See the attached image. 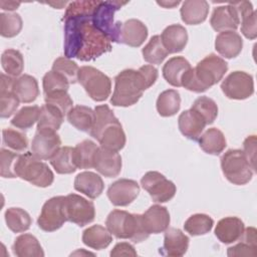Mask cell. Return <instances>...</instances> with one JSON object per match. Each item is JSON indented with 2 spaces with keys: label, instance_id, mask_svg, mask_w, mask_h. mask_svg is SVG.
Returning <instances> with one entry per match:
<instances>
[{
  "label": "cell",
  "instance_id": "obj_14",
  "mask_svg": "<svg viewBox=\"0 0 257 257\" xmlns=\"http://www.w3.org/2000/svg\"><path fill=\"white\" fill-rule=\"evenodd\" d=\"M61 140L56 131L37 128L31 144V153L40 160H50L58 151Z\"/></svg>",
  "mask_w": 257,
  "mask_h": 257
},
{
  "label": "cell",
  "instance_id": "obj_13",
  "mask_svg": "<svg viewBox=\"0 0 257 257\" xmlns=\"http://www.w3.org/2000/svg\"><path fill=\"white\" fill-rule=\"evenodd\" d=\"M148 37L147 26L138 19L115 22L114 42L123 43L131 47L141 46Z\"/></svg>",
  "mask_w": 257,
  "mask_h": 257
},
{
  "label": "cell",
  "instance_id": "obj_33",
  "mask_svg": "<svg viewBox=\"0 0 257 257\" xmlns=\"http://www.w3.org/2000/svg\"><path fill=\"white\" fill-rule=\"evenodd\" d=\"M239 240L242 241L237 245L228 248V256H257V237L256 229L254 227L244 229L243 235Z\"/></svg>",
  "mask_w": 257,
  "mask_h": 257
},
{
  "label": "cell",
  "instance_id": "obj_3",
  "mask_svg": "<svg viewBox=\"0 0 257 257\" xmlns=\"http://www.w3.org/2000/svg\"><path fill=\"white\" fill-rule=\"evenodd\" d=\"M227 70L228 63L220 56L211 53L183 75L182 86L194 92H204L222 80Z\"/></svg>",
  "mask_w": 257,
  "mask_h": 257
},
{
  "label": "cell",
  "instance_id": "obj_28",
  "mask_svg": "<svg viewBox=\"0 0 257 257\" xmlns=\"http://www.w3.org/2000/svg\"><path fill=\"white\" fill-rule=\"evenodd\" d=\"M191 68L190 62L183 56L170 58L163 66V76L173 86H182L183 75Z\"/></svg>",
  "mask_w": 257,
  "mask_h": 257
},
{
  "label": "cell",
  "instance_id": "obj_36",
  "mask_svg": "<svg viewBox=\"0 0 257 257\" xmlns=\"http://www.w3.org/2000/svg\"><path fill=\"white\" fill-rule=\"evenodd\" d=\"M98 147L90 140H84L74 147V161L77 169L93 168L94 157Z\"/></svg>",
  "mask_w": 257,
  "mask_h": 257
},
{
  "label": "cell",
  "instance_id": "obj_9",
  "mask_svg": "<svg viewBox=\"0 0 257 257\" xmlns=\"http://www.w3.org/2000/svg\"><path fill=\"white\" fill-rule=\"evenodd\" d=\"M66 221L65 197L56 196L47 200L42 206L37 225L45 232H53L61 228Z\"/></svg>",
  "mask_w": 257,
  "mask_h": 257
},
{
  "label": "cell",
  "instance_id": "obj_24",
  "mask_svg": "<svg viewBox=\"0 0 257 257\" xmlns=\"http://www.w3.org/2000/svg\"><path fill=\"white\" fill-rule=\"evenodd\" d=\"M161 39L168 53H177L181 52L187 45L188 33L184 26L172 24L164 29Z\"/></svg>",
  "mask_w": 257,
  "mask_h": 257
},
{
  "label": "cell",
  "instance_id": "obj_38",
  "mask_svg": "<svg viewBox=\"0 0 257 257\" xmlns=\"http://www.w3.org/2000/svg\"><path fill=\"white\" fill-rule=\"evenodd\" d=\"M64 114L55 106L45 103L40 107L37 128H48L57 131L64 119Z\"/></svg>",
  "mask_w": 257,
  "mask_h": 257
},
{
  "label": "cell",
  "instance_id": "obj_52",
  "mask_svg": "<svg viewBox=\"0 0 257 257\" xmlns=\"http://www.w3.org/2000/svg\"><path fill=\"white\" fill-rule=\"evenodd\" d=\"M138 253L135 249V247L126 242H120L117 243L113 249L110 251V256L116 257V256H137Z\"/></svg>",
  "mask_w": 257,
  "mask_h": 257
},
{
  "label": "cell",
  "instance_id": "obj_19",
  "mask_svg": "<svg viewBox=\"0 0 257 257\" xmlns=\"http://www.w3.org/2000/svg\"><path fill=\"white\" fill-rule=\"evenodd\" d=\"M165 232L164 245L160 248V253L171 257L183 256L189 247V237L177 228H168Z\"/></svg>",
  "mask_w": 257,
  "mask_h": 257
},
{
  "label": "cell",
  "instance_id": "obj_17",
  "mask_svg": "<svg viewBox=\"0 0 257 257\" xmlns=\"http://www.w3.org/2000/svg\"><path fill=\"white\" fill-rule=\"evenodd\" d=\"M210 24L214 30L219 32L235 31L240 24V18L236 7L231 3L216 7L212 13Z\"/></svg>",
  "mask_w": 257,
  "mask_h": 257
},
{
  "label": "cell",
  "instance_id": "obj_21",
  "mask_svg": "<svg viewBox=\"0 0 257 257\" xmlns=\"http://www.w3.org/2000/svg\"><path fill=\"white\" fill-rule=\"evenodd\" d=\"M244 229V223L238 217H225L217 223L215 235L222 243L231 244L241 238Z\"/></svg>",
  "mask_w": 257,
  "mask_h": 257
},
{
  "label": "cell",
  "instance_id": "obj_37",
  "mask_svg": "<svg viewBox=\"0 0 257 257\" xmlns=\"http://www.w3.org/2000/svg\"><path fill=\"white\" fill-rule=\"evenodd\" d=\"M181 106L180 93L175 89H167L160 93L157 99V110L161 116H173Z\"/></svg>",
  "mask_w": 257,
  "mask_h": 257
},
{
  "label": "cell",
  "instance_id": "obj_12",
  "mask_svg": "<svg viewBox=\"0 0 257 257\" xmlns=\"http://www.w3.org/2000/svg\"><path fill=\"white\" fill-rule=\"evenodd\" d=\"M65 210L67 221L72 222L79 227L91 223L95 217L93 203L76 194L65 196Z\"/></svg>",
  "mask_w": 257,
  "mask_h": 257
},
{
  "label": "cell",
  "instance_id": "obj_7",
  "mask_svg": "<svg viewBox=\"0 0 257 257\" xmlns=\"http://www.w3.org/2000/svg\"><path fill=\"white\" fill-rule=\"evenodd\" d=\"M221 168L225 178L238 186L249 183L254 172L241 150H228L221 158Z\"/></svg>",
  "mask_w": 257,
  "mask_h": 257
},
{
  "label": "cell",
  "instance_id": "obj_10",
  "mask_svg": "<svg viewBox=\"0 0 257 257\" xmlns=\"http://www.w3.org/2000/svg\"><path fill=\"white\" fill-rule=\"evenodd\" d=\"M141 185L156 203L170 201L174 198L177 191L176 185L172 181L156 171L146 173L141 180Z\"/></svg>",
  "mask_w": 257,
  "mask_h": 257
},
{
  "label": "cell",
  "instance_id": "obj_48",
  "mask_svg": "<svg viewBox=\"0 0 257 257\" xmlns=\"http://www.w3.org/2000/svg\"><path fill=\"white\" fill-rule=\"evenodd\" d=\"M42 85L44 94L60 90L67 91L69 88V82L67 81V79L53 70H50L44 74L42 79Z\"/></svg>",
  "mask_w": 257,
  "mask_h": 257
},
{
  "label": "cell",
  "instance_id": "obj_25",
  "mask_svg": "<svg viewBox=\"0 0 257 257\" xmlns=\"http://www.w3.org/2000/svg\"><path fill=\"white\" fill-rule=\"evenodd\" d=\"M243 47L241 36L235 31L220 32L215 40V49L225 58L238 56Z\"/></svg>",
  "mask_w": 257,
  "mask_h": 257
},
{
  "label": "cell",
  "instance_id": "obj_47",
  "mask_svg": "<svg viewBox=\"0 0 257 257\" xmlns=\"http://www.w3.org/2000/svg\"><path fill=\"white\" fill-rule=\"evenodd\" d=\"M3 144L14 152H24L28 148V139L25 134L14 128H4L2 131Z\"/></svg>",
  "mask_w": 257,
  "mask_h": 257
},
{
  "label": "cell",
  "instance_id": "obj_45",
  "mask_svg": "<svg viewBox=\"0 0 257 257\" xmlns=\"http://www.w3.org/2000/svg\"><path fill=\"white\" fill-rule=\"evenodd\" d=\"M52 70L61 74L70 83H76L78 81L79 67L77 63L65 56L58 57L52 64Z\"/></svg>",
  "mask_w": 257,
  "mask_h": 257
},
{
  "label": "cell",
  "instance_id": "obj_43",
  "mask_svg": "<svg viewBox=\"0 0 257 257\" xmlns=\"http://www.w3.org/2000/svg\"><path fill=\"white\" fill-rule=\"evenodd\" d=\"M40 107L38 105L23 106L11 119V124L20 130H28L38 121Z\"/></svg>",
  "mask_w": 257,
  "mask_h": 257
},
{
  "label": "cell",
  "instance_id": "obj_32",
  "mask_svg": "<svg viewBox=\"0 0 257 257\" xmlns=\"http://www.w3.org/2000/svg\"><path fill=\"white\" fill-rule=\"evenodd\" d=\"M112 241V237L107 228L101 225H93L85 229L82 233V242L95 250L106 248Z\"/></svg>",
  "mask_w": 257,
  "mask_h": 257
},
{
  "label": "cell",
  "instance_id": "obj_20",
  "mask_svg": "<svg viewBox=\"0 0 257 257\" xmlns=\"http://www.w3.org/2000/svg\"><path fill=\"white\" fill-rule=\"evenodd\" d=\"M15 78L8 74L1 73L0 81V116L6 118L11 116L19 105V98L13 91Z\"/></svg>",
  "mask_w": 257,
  "mask_h": 257
},
{
  "label": "cell",
  "instance_id": "obj_35",
  "mask_svg": "<svg viewBox=\"0 0 257 257\" xmlns=\"http://www.w3.org/2000/svg\"><path fill=\"white\" fill-rule=\"evenodd\" d=\"M67 120L81 132H90L94 122V110L85 105H75L67 113Z\"/></svg>",
  "mask_w": 257,
  "mask_h": 257
},
{
  "label": "cell",
  "instance_id": "obj_22",
  "mask_svg": "<svg viewBox=\"0 0 257 257\" xmlns=\"http://www.w3.org/2000/svg\"><path fill=\"white\" fill-rule=\"evenodd\" d=\"M179 130L186 138L197 141L207 125L203 117L193 109L184 110L178 118Z\"/></svg>",
  "mask_w": 257,
  "mask_h": 257
},
{
  "label": "cell",
  "instance_id": "obj_23",
  "mask_svg": "<svg viewBox=\"0 0 257 257\" xmlns=\"http://www.w3.org/2000/svg\"><path fill=\"white\" fill-rule=\"evenodd\" d=\"M73 187L76 191L84 194L89 199H95L101 195L104 184L99 175L85 171L75 177Z\"/></svg>",
  "mask_w": 257,
  "mask_h": 257
},
{
  "label": "cell",
  "instance_id": "obj_18",
  "mask_svg": "<svg viewBox=\"0 0 257 257\" xmlns=\"http://www.w3.org/2000/svg\"><path fill=\"white\" fill-rule=\"evenodd\" d=\"M142 221L145 230L149 235L165 232L170 225V214L166 207L161 205L151 206L144 214Z\"/></svg>",
  "mask_w": 257,
  "mask_h": 257
},
{
  "label": "cell",
  "instance_id": "obj_8",
  "mask_svg": "<svg viewBox=\"0 0 257 257\" xmlns=\"http://www.w3.org/2000/svg\"><path fill=\"white\" fill-rule=\"evenodd\" d=\"M78 82L88 96L95 101L105 100L111 91L110 78L92 66H81L79 68Z\"/></svg>",
  "mask_w": 257,
  "mask_h": 257
},
{
  "label": "cell",
  "instance_id": "obj_5",
  "mask_svg": "<svg viewBox=\"0 0 257 257\" xmlns=\"http://www.w3.org/2000/svg\"><path fill=\"white\" fill-rule=\"evenodd\" d=\"M105 225L110 234L117 239H130L135 243H140L150 236L144 228L141 214L113 210L108 214Z\"/></svg>",
  "mask_w": 257,
  "mask_h": 257
},
{
  "label": "cell",
  "instance_id": "obj_46",
  "mask_svg": "<svg viewBox=\"0 0 257 257\" xmlns=\"http://www.w3.org/2000/svg\"><path fill=\"white\" fill-rule=\"evenodd\" d=\"M22 18L18 13L0 14V33L3 37L11 38L19 34L22 29Z\"/></svg>",
  "mask_w": 257,
  "mask_h": 257
},
{
  "label": "cell",
  "instance_id": "obj_39",
  "mask_svg": "<svg viewBox=\"0 0 257 257\" xmlns=\"http://www.w3.org/2000/svg\"><path fill=\"white\" fill-rule=\"evenodd\" d=\"M5 221L7 227L14 233L27 231L32 222L30 215L25 210L15 207H11L6 210Z\"/></svg>",
  "mask_w": 257,
  "mask_h": 257
},
{
  "label": "cell",
  "instance_id": "obj_30",
  "mask_svg": "<svg viewBox=\"0 0 257 257\" xmlns=\"http://www.w3.org/2000/svg\"><path fill=\"white\" fill-rule=\"evenodd\" d=\"M13 253L18 257H43V249L37 238L31 234L18 236L13 244Z\"/></svg>",
  "mask_w": 257,
  "mask_h": 257
},
{
  "label": "cell",
  "instance_id": "obj_44",
  "mask_svg": "<svg viewBox=\"0 0 257 257\" xmlns=\"http://www.w3.org/2000/svg\"><path fill=\"white\" fill-rule=\"evenodd\" d=\"M191 109L200 114L207 124L213 123L218 115V106L216 102L205 95L198 97L193 102Z\"/></svg>",
  "mask_w": 257,
  "mask_h": 257
},
{
  "label": "cell",
  "instance_id": "obj_27",
  "mask_svg": "<svg viewBox=\"0 0 257 257\" xmlns=\"http://www.w3.org/2000/svg\"><path fill=\"white\" fill-rule=\"evenodd\" d=\"M238 11L241 21V32L248 39H255L257 37L256 26V12L253 9L252 3L249 1L231 2Z\"/></svg>",
  "mask_w": 257,
  "mask_h": 257
},
{
  "label": "cell",
  "instance_id": "obj_49",
  "mask_svg": "<svg viewBox=\"0 0 257 257\" xmlns=\"http://www.w3.org/2000/svg\"><path fill=\"white\" fill-rule=\"evenodd\" d=\"M19 158L17 153L2 148L0 151V175L3 178H16L15 164Z\"/></svg>",
  "mask_w": 257,
  "mask_h": 257
},
{
  "label": "cell",
  "instance_id": "obj_31",
  "mask_svg": "<svg viewBox=\"0 0 257 257\" xmlns=\"http://www.w3.org/2000/svg\"><path fill=\"white\" fill-rule=\"evenodd\" d=\"M199 146L205 153L217 156L225 150L227 142L224 134L220 130L211 127L200 136Z\"/></svg>",
  "mask_w": 257,
  "mask_h": 257
},
{
  "label": "cell",
  "instance_id": "obj_40",
  "mask_svg": "<svg viewBox=\"0 0 257 257\" xmlns=\"http://www.w3.org/2000/svg\"><path fill=\"white\" fill-rule=\"evenodd\" d=\"M1 64L4 71L11 77L19 76L24 68V59L20 51L8 48L1 55Z\"/></svg>",
  "mask_w": 257,
  "mask_h": 257
},
{
  "label": "cell",
  "instance_id": "obj_6",
  "mask_svg": "<svg viewBox=\"0 0 257 257\" xmlns=\"http://www.w3.org/2000/svg\"><path fill=\"white\" fill-rule=\"evenodd\" d=\"M15 174L22 180L40 188L49 187L54 180L49 167L32 153L19 155L15 164Z\"/></svg>",
  "mask_w": 257,
  "mask_h": 257
},
{
  "label": "cell",
  "instance_id": "obj_2",
  "mask_svg": "<svg viewBox=\"0 0 257 257\" xmlns=\"http://www.w3.org/2000/svg\"><path fill=\"white\" fill-rule=\"evenodd\" d=\"M158 78V69L153 65L141 66L138 70L124 69L114 77V90L110 103L114 106H131L143 96Z\"/></svg>",
  "mask_w": 257,
  "mask_h": 257
},
{
  "label": "cell",
  "instance_id": "obj_50",
  "mask_svg": "<svg viewBox=\"0 0 257 257\" xmlns=\"http://www.w3.org/2000/svg\"><path fill=\"white\" fill-rule=\"evenodd\" d=\"M45 103L51 104L57 107L64 115H67L69 110L72 108L73 101L70 95L65 90L54 91L47 94H44Z\"/></svg>",
  "mask_w": 257,
  "mask_h": 257
},
{
  "label": "cell",
  "instance_id": "obj_15",
  "mask_svg": "<svg viewBox=\"0 0 257 257\" xmlns=\"http://www.w3.org/2000/svg\"><path fill=\"white\" fill-rule=\"evenodd\" d=\"M139 184L130 179H119L113 182L107 189V197L112 205L124 207L130 205L139 196Z\"/></svg>",
  "mask_w": 257,
  "mask_h": 257
},
{
  "label": "cell",
  "instance_id": "obj_26",
  "mask_svg": "<svg viewBox=\"0 0 257 257\" xmlns=\"http://www.w3.org/2000/svg\"><path fill=\"white\" fill-rule=\"evenodd\" d=\"M182 20L189 25H197L207 19L209 3L205 0H188L183 2L181 10Z\"/></svg>",
  "mask_w": 257,
  "mask_h": 257
},
{
  "label": "cell",
  "instance_id": "obj_34",
  "mask_svg": "<svg viewBox=\"0 0 257 257\" xmlns=\"http://www.w3.org/2000/svg\"><path fill=\"white\" fill-rule=\"evenodd\" d=\"M73 152L74 148L68 146L60 147L58 151L50 158V164L56 173L65 175L74 173L77 170Z\"/></svg>",
  "mask_w": 257,
  "mask_h": 257
},
{
  "label": "cell",
  "instance_id": "obj_4",
  "mask_svg": "<svg viewBox=\"0 0 257 257\" xmlns=\"http://www.w3.org/2000/svg\"><path fill=\"white\" fill-rule=\"evenodd\" d=\"M100 147L118 152L123 149L126 139L119 120L106 104L94 108V122L89 132Z\"/></svg>",
  "mask_w": 257,
  "mask_h": 257
},
{
  "label": "cell",
  "instance_id": "obj_51",
  "mask_svg": "<svg viewBox=\"0 0 257 257\" xmlns=\"http://www.w3.org/2000/svg\"><path fill=\"white\" fill-rule=\"evenodd\" d=\"M244 147V155L246 156L252 170L255 172V162H256V136H249L246 138V140L243 143Z\"/></svg>",
  "mask_w": 257,
  "mask_h": 257
},
{
  "label": "cell",
  "instance_id": "obj_29",
  "mask_svg": "<svg viewBox=\"0 0 257 257\" xmlns=\"http://www.w3.org/2000/svg\"><path fill=\"white\" fill-rule=\"evenodd\" d=\"M13 91L21 102H32L39 95L38 82L34 76L23 74L18 78H15L13 83Z\"/></svg>",
  "mask_w": 257,
  "mask_h": 257
},
{
  "label": "cell",
  "instance_id": "obj_11",
  "mask_svg": "<svg viewBox=\"0 0 257 257\" xmlns=\"http://www.w3.org/2000/svg\"><path fill=\"white\" fill-rule=\"evenodd\" d=\"M221 89L230 99H246L254 93L253 77L245 71H233L222 81Z\"/></svg>",
  "mask_w": 257,
  "mask_h": 257
},
{
  "label": "cell",
  "instance_id": "obj_53",
  "mask_svg": "<svg viewBox=\"0 0 257 257\" xmlns=\"http://www.w3.org/2000/svg\"><path fill=\"white\" fill-rule=\"evenodd\" d=\"M0 6L3 10L13 11L17 9L20 6V2H14V1H0Z\"/></svg>",
  "mask_w": 257,
  "mask_h": 257
},
{
  "label": "cell",
  "instance_id": "obj_42",
  "mask_svg": "<svg viewBox=\"0 0 257 257\" xmlns=\"http://www.w3.org/2000/svg\"><path fill=\"white\" fill-rule=\"evenodd\" d=\"M214 225L213 219L206 214H194L190 216L185 224L184 228L187 233L192 236H200L209 233Z\"/></svg>",
  "mask_w": 257,
  "mask_h": 257
},
{
  "label": "cell",
  "instance_id": "obj_54",
  "mask_svg": "<svg viewBox=\"0 0 257 257\" xmlns=\"http://www.w3.org/2000/svg\"><path fill=\"white\" fill-rule=\"evenodd\" d=\"M159 5H161V6H163V7H165V8H173V7H175V6H177V5H179L180 4V1H175V2H168V1H158L157 2Z\"/></svg>",
  "mask_w": 257,
  "mask_h": 257
},
{
  "label": "cell",
  "instance_id": "obj_41",
  "mask_svg": "<svg viewBox=\"0 0 257 257\" xmlns=\"http://www.w3.org/2000/svg\"><path fill=\"white\" fill-rule=\"evenodd\" d=\"M145 61L151 64H161L168 56L160 35H154L142 50Z\"/></svg>",
  "mask_w": 257,
  "mask_h": 257
},
{
  "label": "cell",
  "instance_id": "obj_16",
  "mask_svg": "<svg viewBox=\"0 0 257 257\" xmlns=\"http://www.w3.org/2000/svg\"><path fill=\"white\" fill-rule=\"evenodd\" d=\"M93 168L106 178H114L121 171V157L115 151L98 147L94 157Z\"/></svg>",
  "mask_w": 257,
  "mask_h": 257
},
{
  "label": "cell",
  "instance_id": "obj_1",
  "mask_svg": "<svg viewBox=\"0 0 257 257\" xmlns=\"http://www.w3.org/2000/svg\"><path fill=\"white\" fill-rule=\"evenodd\" d=\"M97 1L68 3L64 21V55L89 61L111 50V39L97 26L93 11Z\"/></svg>",
  "mask_w": 257,
  "mask_h": 257
}]
</instances>
